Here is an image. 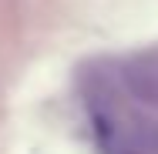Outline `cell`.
<instances>
[{
  "mask_svg": "<svg viewBox=\"0 0 158 154\" xmlns=\"http://www.w3.org/2000/svg\"><path fill=\"white\" fill-rule=\"evenodd\" d=\"M125 81L131 94L145 104H158V57H145L125 67Z\"/></svg>",
  "mask_w": 158,
  "mask_h": 154,
  "instance_id": "obj_1",
  "label": "cell"
},
{
  "mask_svg": "<svg viewBox=\"0 0 158 154\" xmlns=\"http://www.w3.org/2000/svg\"><path fill=\"white\" fill-rule=\"evenodd\" d=\"M94 131H98V144H101V151H104V154H138L131 144H128L125 127H121L118 121L98 114V117H94Z\"/></svg>",
  "mask_w": 158,
  "mask_h": 154,
  "instance_id": "obj_2",
  "label": "cell"
}]
</instances>
